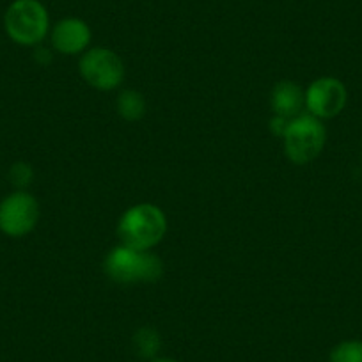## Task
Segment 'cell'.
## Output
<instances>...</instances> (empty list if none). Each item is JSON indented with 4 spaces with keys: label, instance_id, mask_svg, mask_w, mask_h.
<instances>
[{
    "label": "cell",
    "instance_id": "7",
    "mask_svg": "<svg viewBox=\"0 0 362 362\" xmlns=\"http://www.w3.org/2000/svg\"><path fill=\"white\" fill-rule=\"evenodd\" d=\"M348 102V90L339 78L322 76L316 78L305 90L308 114L318 119H332L339 116Z\"/></svg>",
    "mask_w": 362,
    "mask_h": 362
},
{
    "label": "cell",
    "instance_id": "15",
    "mask_svg": "<svg viewBox=\"0 0 362 362\" xmlns=\"http://www.w3.org/2000/svg\"><path fill=\"white\" fill-rule=\"evenodd\" d=\"M34 57H36V61L40 62V64H47V62H50L52 55H50V50L48 48H36V52H34Z\"/></svg>",
    "mask_w": 362,
    "mask_h": 362
},
{
    "label": "cell",
    "instance_id": "11",
    "mask_svg": "<svg viewBox=\"0 0 362 362\" xmlns=\"http://www.w3.org/2000/svg\"><path fill=\"white\" fill-rule=\"evenodd\" d=\"M117 114L123 117L124 121H139L144 117L146 114V102L142 98L141 93L134 89L123 90L117 96Z\"/></svg>",
    "mask_w": 362,
    "mask_h": 362
},
{
    "label": "cell",
    "instance_id": "4",
    "mask_svg": "<svg viewBox=\"0 0 362 362\" xmlns=\"http://www.w3.org/2000/svg\"><path fill=\"white\" fill-rule=\"evenodd\" d=\"M283 139L288 158L297 165H304L323 151L327 130L322 119L311 114H300L290 121Z\"/></svg>",
    "mask_w": 362,
    "mask_h": 362
},
{
    "label": "cell",
    "instance_id": "8",
    "mask_svg": "<svg viewBox=\"0 0 362 362\" xmlns=\"http://www.w3.org/2000/svg\"><path fill=\"white\" fill-rule=\"evenodd\" d=\"M52 47L64 55H76L86 52L90 43V29L83 20L69 16L59 20L50 33Z\"/></svg>",
    "mask_w": 362,
    "mask_h": 362
},
{
    "label": "cell",
    "instance_id": "14",
    "mask_svg": "<svg viewBox=\"0 0 362 362\" xmlns=\"http://www.w3.org/2000/svg\"><path fill=\"white\" fill-rule=\"evenodd\" d=\"M290 121L291 119H286V117H281V116H276V114H274V117L270 119V132L276 135V137H284Z\"/></svg>",
    "mask_w": 362,
    "mask_h": 362
},
{
    "label": "cell",
    "instance_id": "2",
    "mask_svg": "<svg viewBox=\"0 0 362 362\" xmlns=\"http://www.w3.org/2000/svg\"><path fill=\"white\" fill-rule=\"evenodd\" d=\"M105 274L117 284L156 283L163 274V264L158 256L149 250H137L119 245L105 257Z\"/></svg>",
    "mask_w": 362,
    "mask_h": 362
},
{
    "label": "cell",
    "instance_id": "3",
    "mask_svg": "<svg viewBox=\"0 0 362 362\" xmlns=\"http://www.w3.org/2000/svg\"><path fill=\"white\" fill-rule=\"evenodd\" d=\"M4 30L20 47H37L50 33V15L40 0H13L4 13Z\"/></svg>",
    "mask_w": 362,
    "mask_h": 362
},
{
    "label": "cell",
    "instance_id": "1",
    "mask_svg": "<svg viewBox=\"0 0 362 362\" xmlns=\"http://www.w3.org/2000/svg\"><path fill=\"white\" fill-rule=\"evenodd\" d=\"M167 233V218L158 206L149 203L128 208L117 226L121 245L137 250H151Z\"/></svg>",
    "mask_w": 362,
    "mask_h": 362
},
{
    "label": "cell",
    "instance_id": "12",
    "mask_svg": "<svg viewBox=\"0 0 362 362\" xmlns=\"http://www.w3.org/2000/svg\"><path fill=\"white\" fill-rule=\"evenodd\" d=\"M329 362H362V339H344L330 350Z\"/></svg>",
    "mask_w": 362,
    "mask_h": 362
},
{
    "label": "cell",
    "instance_id": "9",
    "mask_svg": "<svg viewBox=\"0 0 362 362\" xmlns=\"http://www.w3.org/2000/svg\"><path fill=\"white\" fill-rule=\"evenodd\" d=\"M305 107V93L290 80H283L272 90V109L274 114L286 119L300 116Z\"/></svg>",
    "mask_w": 362,
    "mask_h": 362
},
{
    "label": "cell",
    "instance_id": "16",
    "mask_svg": "<svg viewBox=\"0 0 362 362\" xmlns=\"http://www.w3.org/2000/svg\"><path fill=\"white\" fill-rule=\"evenodd\" d=\"M149 362H177V361H174V358H169V357H156Z\"/></svg>",
    "mask_w": 362,
    "mask_h": 362
},
{
    "label": "cell",
    "instance_id": "6",
    "mask_svg": "<svg viewBox=\"0 0 362 362\" xmlns=\"http://www.w3.org/2000/svg\"><path fill=\"white\" fill-rule=\"evenodd\" d=\"M40 204L25 190H16L0 201V233L9 238H22L36 228Z\"/></svg>",
    "mask_w": 362,
    "mask_h": 362
},
{
    "label": "cell",
    "instance_id": "10",
    "mask_svg": "<svg viewBox=\"0 0 362 362\" xmlns=\"http://www.w3.org/2000/svg\"><path fill=\"white\" fill-rule=\"evenodd\" d=\"M134 350L139 357L146 358V361H153L158 357L160 350H162V337L151 327H142L134 334Z\"/></svg>",
    "mask_w": 362,
    "mask_h": 362
},
{
    "label": "cell",
    "instance_id": "13",
    "mask_svg": "<svg viewBox=\"0 0 362 362\" xmlns=\"http://www.w3.org/2000/svg\"><path fill=\"white\" fill-rule=\"evenodd\" d=\"M8 176H9V181H11L16 189L25 190L27 187L33 183L34 170H33V167H30L27 162H16V163H13V165H11Z\"/></svg>",
    "mask_w": 362,
    "mask_h": 362
},
{
    "label": "cell",
    "instance_id": "5",
    "mask_svg": "<svg viewBox=\"0 0 362 362\" xmlns=\"http://www.w3.org/2000/svg\"><path fill=\"white\" fill-rule=\"evenodd\" d=\"M80 75L90 87L100 90H112L124 78V64L116 52L109 48H90L80 59Z\"/></svg>",
    "mask_w": 362,
    "mask_h": 362
}]
</instances>
